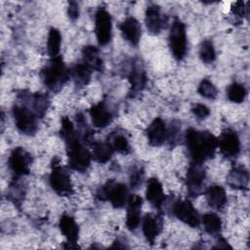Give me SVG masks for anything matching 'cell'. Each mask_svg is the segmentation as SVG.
<instances>
[{
  "instance_id": "6da1fadb",
  "label": "cell",
  "mask_w": 250,
  "mask_h": 250,
  "mask_svg": "<svg viewBox=\"0 0 250 250\" xmlns=\"http://www.w3.org/2000/svg\"><path fill=\"white\" fill-rule=\"evenodd\" d=\"M60 135L65 143L69 167L80 173L86 172L90 167L92 154L79 139L73 123L65 116L62 118Z\"/></svg>"
},
{
  "instance_id": "7a4b0ae2",
  "label": "cell",
  "mask_w": 250,
  "mask_h": 250,
  "mask_svg": "<svg viewBox=\"0 0 250 250\" xmlns=\"http://www.w3.org/2000/svg\"><path fill=\"white\" fill-rule=\"evenodd\" d=\"M185 143L192 161L201 162L214 157L218 148V138L208 131L188 128L185 133Z\"/></svg>"
},
{
  "instance_id": "3957f363",
  "label": "cell",
  "mask_w": 250,
  "mask_h": 250,
  "mask_svg": "<svg viewBox=\"0 0 250 250\" xmlns=\"http://www.w3.org/2000/svg\"><path fill=\"white\" fill-rule=\"evenodd\" d=\"M43 84L48 90L58 93L70 77V71L66 67L61 56L51 58L40 71Z\"/></svg>"
},
{
  "instance_id": "277c9868",
  "label": "cell",
  "mask_w": 250,
  "mask_h": 250,
  "mask_svg": "<svg viewBox=\"0 0 250 250\" xmlns=\"http://www.w3.org/2000/svg\"><path fill=\"white\" fill-rule=\"evenodd\" d=\"M50 186L60 196H69L73 192V186L67 170L60 164V160L53 158L51 163V173L49 177Z\"/></svg>"
},
{
  "instance_id": "5b68a950",
  "label": "cell",
  "mask_w": 250,
  "mask_h": 250,
  "mask_svg": "<svg viewBox=\"0 0 250 250\" xmlns=\"http://www.w3.org/2000/svg\"><path fill=\"white\" fill-rule=\"evenodd\" d=\"M97 197L100 200L109 201L114 208H121L127 203L129 193L124 184L115 182L114 180H108L98 189Z\"/></svg>"
},
{
  "instance_id": "8992f818",
  "label": "cell",
  "mask_w": 250,
  "mask_h": 250,
  "mask_svg": "<svg viewBox=\"0 0 250 250\" xmlns=\"http://www.w3.org/2000/svg\"><path fill=\"white\" fill-rule=\"evenodd\" d=\"M12 112L15 124L21 133L26 136H33L36 134L38 130V117L28 106L21 103L20 104H16L12 108Z\"/></svg>"
},
{
  "instance_id": "52a82bcc",
  "label": "cell",
  "mask_w": 250,
  "mask_h": 250,
  "mask_svg": "<svg viewBox=\"0 0 250 250\" xmlns=\"http://www.w3.org/2000/svg\"><path fill=\"white\" fill-rule=\"evenodd\" d=\"M168 41L173 57L177 61H182L187 55L188 42L186 25L181 20L175 19L172 22L169 31Z\"/></svg>"
},
{
  "instance_id": "ba28073f",
  "label": "cell",
  "mask_w": 250,
  "mask_h": 250,
  "mask_svg": "<svg viewBox=\"0 0 250 250\" xmlns=\"http://www.w3.org/2000/svg\"><path fill=\"white\" fill-rule=\"evenodd\" d=\"M206 170L203 163L191 161L186 175V185L188 195L191 197L200 195L204 190Z\"/></svg>"
},
{
  "instance_id": "9c48e42d",
  "label": "cell",
  "mask_w": 250,
  "mask_h": 250,
  "mask_svg": "<svg viewBox=\"0 0 250 250\" xmlns=\"http://www.w3.org/2000/svg\"><path fill=\"white\" fill-rule=\"evenodd\" d=\"M172 214L188 225L191 228H197L200 225V217L197 210L193 207L192 203L188 199H177L173 202L171 207Z\"/></svg>"
},
{
  "instance_id": "30bf717a",
  "label": "cell",
  "mask_w": 250,
  "mask_h": 250,
  "mask_svg": "<svg viewBox=\"0 0 250 250\" xmlns=\"http://www.w3.org/2000/svg\"><path fill=\"white\" fill-rule=\"evenodd\" d=\"M32 157L22 147H15L10 153L8 165L14 177H23L29 174Z\"/></svg>"
},
{
  "instance_id": "8fae6325",
  "label": "cell",
  "mask_w": 250,
  "mask_h": 250,
  "mask_svg": "<svg viewBox=\"0 0 250 250\" xmlns=\"http://www.w3.org/2000/svg\"><path fill=\"white\" fill-rule=\"evenodd\" d=\"M111 17L104 8H99L95 15V33L100 46L106 45L111 38Z\"/></svg>"
},
{
  "instance_id": "7c38bea8",
  "label": "cell",
  "mask_w": 250,
  "mask_h": 250,
  "mask_svg": "<svg viewBox=\"0 0 250 250\" xmlns=\"http://www.w3.org/2000/svg\"><path fill=\"white\" fill-rule=\"evenodd\" d=\"M218 146L226 158L236 157L240 151V141L236 132L232 129L223 130L218 139Z\"/></svg>"
},
{
  "instance_id": "4fadbf2b",
  "label": "cell",
  "mask_w": 250,
  "mask_h": 250,
  "mask_svg": "<svg viewBox=\"0 0 250 250\" xmlns=\"http://www.w3.org/2000/svg\"><path fill=\"white\" fill-rule=\"evenodd\" d=\"M21 103L28 106L38 118H42L49 106V98L43 93H26L22 91L18 95Z\"/></svg>"
},
{
  "instance_id": "5bb4252c",
  "label": "cell",
  "mask_w": 250,
  "mask_h": 250,
  "mask_svg": "<svg viewBox=\"0 0 250 250\" xmlns=\"http://www.w3.org/2000/svg\"><path fill=\"white\" fill-rule=\"evenodd\" d=\"M146 25L152 35L159 34L167 26L168 18L161 13V9L156 4H150L146 10Z\"/></svg>"
},
{
  "instance_id": "9a60e30c",
  "label": "cell",
  "mask_w": 250,
  "mask_h": 250,
  "mask_svg": "<svg viewBox=\"0 0 250 250\" xmlns=\"http://www.w3.org/2000/svg\"><path fill=\"white\" fill-rule=\"evenodd\" d=\"M163 227V220L159 214L146 213L142 222L143 233L150 244H153L156 237L160 234Z\"/></svg>"
},
{
  "instance_id": "2e32d148",
  "label": "cell",
  "mask_w": 250,
  "mask_h": 250,
  "mask_svg": "<svg viewBox=\"0 0 250 250\" xmlns=\"http://www.w3.org/2000/svg\"><path fill=\"white\" fill-rule=\"evenodd\" d=\"M142 206H143V199L141 196L137 194L129 195V198L127 201L126 227L131 231L136 230L140 225Z\"/></svg>"
},
{
  "instance_id": "e0dca14e",
  "label": "cell",
  "mask_w": 250,
  "mask_h": 250,
  "mask_svg": "<svg viewBox=\"0 0 250 250\" xmlns=\"http://www.w3.org/2000/svg\"><path fill=\"white\" fill-rule=\"evenodd\" d=\"M146 137L149 145L153 146H159L167 140V127L164 120L160 117H156L146 128Z\"/></svg>"
},
{
  "instance_id": "ac0fdd59",
  "label": "cell",
  "mask_w": 250,
  "mask_h": 250,
  "mask_svg": "<svg viewBox=\"0 0 250 250\" xmlns=\"http://www.w3.org/2000/svg\"><path fill=\"white\" fill-rule=\"evenodd\" d=\"M146 200L152 205L155 209L161 210L165 201L166 196L163 191L161 183L156 178H150L147 181L146 190Z\"/></svg>"
},
{
  "instance_id": "d6986e66",
  "label": "cell",
  "mask_w": 250,
  "mask_h": 250,
  "mask_svg": "<svg viewBox=\"0 0 250 250\" xmlns=\"http://www.w3.org/2000/svg\"><path fill=\"white\" fill-rule=\"evenodd\" d=\"M122 37L131 45L137 46L142 35V27L140 22L133 17L126 18L119 25Z\"/></svg>"
},
{
  "instance_id": "ffe728a7",
  "label": "cell",
  "mask_w": 250,
  "mask_h": 250,
  "mask_svg": "<svg viewBox=\"0 0 250 250\" xmlns=\"http://www.w3.org/2000/svg\"><path fill=\"white\" fill-rule=\"evenodd\" d=\"M92 123L97 128H105L109 123H111L113 115L112 112L108 109L104 102H100L91 106L89 110Z\"/></svg>"
},
{
  "instance_id": "44dd1931",
  "label": "cell",
  "mask_w": 250,
  "mask_h": 250,
  "mask_svg": "<svg viewBox=\"0 0 250 250\" xmlns=\"http://www.w3.org/2000/svg\"><path fill=\"white\" fill-rule=\"evenodd\" d=\"M128 80L133 93H138L146 87L147 81L146 73L140 61L132 62L128 73Z\"/></svg>"
},
{
  "instance_id": "7402d4cb",
  "label": "cell",
  "mask_w": 250,
  "mask_h": 250,
  "mask_svg": "<svg viewBox=\"0 0 250 250\" xmlns=\"http://www.w3.org/2000/svg\"><path fill=\"white\" fill-rule=\"evenodd\" d=\"M249 173L241 165L233 166L227 176V184L235 189H247Z\"/></svg>"
},
{
  "instance_id": "603a6c76",
  "label": "cell",
  "mask_w": 250,
  "mask_h": 250,
  "mask_svg": "<svg viewBox=\"0 0 250 250\" xmlns=\"http://www.w3.org/2000/svg\"><path fill=\"white\" fill-rule=\"evenodd\" d=\"M205 197L208 205L215 210H223L228 201L225 188L219 185L210 186L205 190Z\"/></svg>"
},
{
  "instance_id": "cb8c5ba5",
  "label": "cell",
  "mask_w": 250,
  "mask_h": 250,
  "mask_svg": "<svg viewBox=\"0 0 250 250\" xmlns=\"http://www.w3.org/2000/svg\"><path fill=\"white\" fill-rule=\"evenodd\" d=\"M61 232L66 238L67 243L75 245L79 236V228L75 220L68 215H62L59 222Z\"/></svg>"
},
{
  "instance_id": "d4e9b609",
  "label": "cell",
  "mask_w": 250,
  "mask_h": 250,
  "mask_svg": "<svg viewBox=\"0 0 250 250\" xmlns=\"http://www.w3.org/2000/svg\"><path fill=\"white\" fill-rule=\"evenodd\" d=\"M82 58L83 62H85L93 71H103L104 61L97 47L93 45L84 46L82 49Z\"/></svg>"
},
{
  "instance_id": "484cf974",
  "label": "cell",
  "mask_w": 250,
  "mask_h": 250,
  "mask_svg": "<svg viewBox=\"0 0 250 250\" xmlns=\"http://www.w3.org/2000/svg\"><path fill=\"white\" fill-rule=\"evenodd\" d=\"M69 71L70 77L73 79L74 84L77 87L86 86L90 82L91 75L93 72V70L83 62L76 63Z\"/></svg>"
},
{
  "instance_id": "4316f807",
  "label": "cell",
  "mask_w": 250,
  "mask_h": 250,
  "mask_svg": "<svg viewBox=\"0 0 250 250\" xmlns=\"http://www.w3.org/2000/svg\"><path fill=\"white\" fill-rule=\"evenodd\" d=\"M92 157L99 163H106L111 158L114 150L108 142H94L92 145Z\"/></svg>"
},
{
  "instance_id": "83f0119b",
  "label": "cell",
  "mask_w": 250,
  "mask_h": 250,
  "mask_svg": "<svg viewBox=\"0 0 250 250\" xmlns=\"http://www.w3.org/2000/svg\"><path fill=\"white\" fill-rule=\"evenodd\" d=\"M21 177H14L12 182L10 183L7 197L15 204L19 205L24 198L25 195V187L23 182L21 181Z\"/></svg>"
},
{
  "instance_id": "f1b7e54d",
  "label": "cell",
  "mask_w": 250,
  "mask_h": 250,
  "mask_svg": "<svg viewBox=\"0 0 250 250\" xmlns=\"http://www.w3.org/2000/svg\"><path fill=\"white\" fill-rule=\"evenodd\" d=\"M106 142L111 146L114 151H117L121 154H128L131 150V146L127 137L118 131L111 132L107 137Z\"/></svg>"
},
{
  "instance_id": "f546056e",
  "label": "cell",
  "mask_w": 250,
  "mask_h": 250,
  "mask_svg": "<svg viewBox=\"0 0 250 250\" xmlns=\"http://www.w3.org/2000/svg\"><path fill=\"white\" fill-rule=\"evenodd\" d=\"M204 229L210 235L216 236L222 230V220L215 213H206L201 218Z\"/></svg>"
},
{
  "instance_id": "4dcf8cb0",
  "label": "cell",
  "mask_w": 250,
  "mask_h": 250,
  "mask_svg": "<svg viewBox=\"0 0 250 250\" xmlns=\"http://www.w3.org/2000/svg\"><path fill=\"white\" fill-rule=\"evenodd\" d=\"M61 43H62V36L56 27H51L48 34L47 40V52L51 58H55L60 56L61 50Z\"/></svg>"
},
{
  "instance_id": "1f68e13d",
  "label": "cell",
  "mask_w": 250,
  "mask_h": 250,
  "mask_svg": "<svg viewBox=\"0 0 250 250\" xmlns=\"http://www.w3.org/2000/svg\"><path fill=\"white\" fill-rule=\"evenodd\" d=\"M246 94L247 92L245 87L237 82H233L232 84H230L227 90L228 99L235 104L242 103L246 97Z\"/></svg>"
},
{
  "instance_id": "d6a6232c",
  "label": "cell",
  "mask_w": 250,
  "mask_h": 250,
  "mask_svg": "<svg viewBox=\"0 0 250 250\" xmlns=\"http://www.w3.org/2000/svg\"><path fill=\"white\" fill-rule=\"evenodd\" d=\"M199 58L204 63H212L216 60V51L211 40H204L199 47Z\"/></svg>"
},
{
  "instance_id": "836d02e7",
  "label": "cell",
  "mask_w": 250,
  "mask_h": 250,
  "mask_svg": "<svg viewBox=\"0 0 250 250\" xmlns=\"http://www.w3.org/2000/svg\"><path fill=\"white\" fill-rule=\"evenodd\" d=\"M198 93L200 94V96L206 99L214 100L218 95V90L209 79L204 78L198 86Z\"/></svg>"
},
{
  "instance_id": "e575fe53",
  "label": "cell",
  "mask_w": 250,
  "mask_h": 250,
  "mask_svg": "<svg viewBox=\"0 0 250 250\" xmlns=\"http://www.w3.org/2000/svg\"><path fill=\"white\" fill-rule=\"evenodd\" d=\"M180 133H181V124L179 121H172L170 124V127L167 129V140L169 145L174 146L176 143L178 142L180 138Z\"/></svg>"
},
{
  "instance_id": "d590c367",
  "label": "cell",
  "mask_w": 250,
  "mask_h": 250,
  "mask_svg": "<svg viewBox=\"0 0 250 250\" xmlns=\"http://www.w3.org/2000/svg\"><path fill=\"white\" fill-rule=\"evenodd\" d=\"M145 172L141 167H134L130 173V186L132 188H138L144 180Z\"/></svg>"
},
{
  "instance_id": "8d00e7d4",
  "label": "cell",
  "mask_w": 250,
  "mask_h": 250,
  "mask_svg": "<svg viewBox=\"0 0 250 250\" xmlns=\"http://www.w3.org/2000/svg\"><path fill=\"white\" fill-rule=\"evenodd\" d=\"M191 112L197 119H205L210 114V109L203 104H195L191 107Z\"/></svg>"
},
{
  "instance_id": "74e56055",
  "label": "cell",
  "mask_w": 250,
  "mask_h": 250,
  "mask_svg": "<svg viewBox=\"0 0 250 250\" xmlns=\"http://www.w3.org/2000/svg\"><path fill=\"white\" fill-rule=\"evenodd\" d=\"M231 12L236 17L244 18V17H246L248 15V8H247L246 4L243 1H237V2H235L232 5Z\"/></svg>"
},
{
  "instance_id": "f35d334b",
  "label": "cell",
  "mask_w": 250,
  "mask_h": 250,
  "mask_svg": "<svg viewBox=\"0 0 250 250\" xmlns=\"http://www.w3.org/2000/svg\"><path fill=\"white\" fill-rule=\"evenodd\" d=\"M67 15L71 21H75L79 17V6L77 2L71 1L68 3L67 7Z\"/></svg>"
},
{
  "instance_id": "ab89813d",
  "label": "cell",
  "mask_w": 250,
  "mask_h": 250,
  "mask_svg": "<svg viewBox=\"0 0 250 250\" xmlns=\"http://www.w3.org/2000/svg\"><path fill=\"white\" fill-rule=\"evenodd\" d=\"M213 248H231V246L224 237H219L216 242V245Z\"/></svg>"
}]
</instances>
